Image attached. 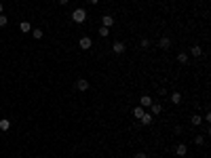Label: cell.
<instances>
[{
  "label": "cell",
  "mask_w": 211,
  "mask_h": 158,
  "mask_svg": "<svg viewBox=\"0 0 211 158\" xmlns=\"http://www.w3.org/2000/svg\"><path fill=\"white\" fill-rule=\"evenodd\" d=\"M85 19H87V11H85V9H76V11H72V21L82 23Z\"/></svg>",
  "instance_id": "1"
},
{
  "label": "cell",
  "mask_w": 211,
  "mask_h": 158,
  "mask_svg": "<svg viewBox=\"0 0 211 158\" xmlns=\"http://www.w3.org/2000/svg\"><path fill=\"white\" fill-rule=\"evenodd\" d=\"M91 47H93V40H91L89 36H82V38H80V49H82V51H89Z\"/></svg>",
  "instance_id": "2"
},
{
  "label": "cell",
  "mask_w": 211,
  "mask_h": 158,
  "mask_svg": "<svg viewBox=\"0 0 211 158\" xmlns=\"http://www.w3.org/2000/svg\"><path fill=\"white\" fill-rule=\"evenodd\" d=\"M112 51H114L116 55H122V53L127 51V47H125V42H114V44H112Z\"/></svg>",
  "instance_id": "3"
},
{
  "label": "cell",
  "mask_w": 211,
  "mask_h": 158,
  "mask_svg": "<svg viewBox=\"0 0 211 158\" xmlns=\"http://www.w3.org/2000/svg\"><path fill=\"white\" fill-rule=\"evenodd\" d=\"M158 47H160V49H165V51H167V49H171V38L163 36V38L158 40Z\"/></svg>",
  "instance_id": "4"
},
{
  "label": "cell",
  "mask_w": 211,
  "mask_h": 158,
  "mask_svg": "<svg viewBox=\"0 0 211 158\" xmlns=\"http://www.w3.org/2000/svg\"><path fill=\"white\" fill-rule=\"evenodd\" d=\"M152 103H154V101H152V97H148V95H144V97L139 99V105H141V107H150Z\"/></svg>",
  "instance_id": "5"
},
{
  "label": "cell",
  "mask_w": 211,
  "mask_h": 158,
  "mask_svg": "<svg viewBox=\"0 0 211 158\" xmlns=\"http://www.w3.org/2000/svg\"><path fill=\"white\" fill-rule=\"evenodd\" d=\"M76 88L78 91H87V88H89V80H85V78L76 80Z\"/></svg>",
  "instance_id": "6"
},
{
  "label": "cell",
  "mask_w": 211,
  "mask_h": 158,
  "mask_svg": "<svg viewBox=\"0 0 211 158\" xmlns=\"http://www.w3.org/2000/svg\"><path fill=\"white\" fill-rule=\"evenodd\" d=\"M139 120H141V124H152V114H148V112H144V116H141V118H139Z\"/></svg>",
  "instance_id": "7"
},
{
  "label": "cell",
  "mask_w": 211,
  "mask_h": 158,
  "mask_svg": "<svg viewBox=\"0 0 211 158\" xmlns=\"http://www.w3.org/2000/svg\"><path fill=\"white\" fill-rule=\"evenodd\" d=\"M186 152H188V148H186L184 143H179V145L175 148V154H177V156H186Z\"/></svg>",
  "instance_id": "8"
},
{
  "label": "cell",
  "mask_w": 211,
  "mask_h": 158,
  "mask_svg": "<svg viewBox=\"0 0 211 158\" xmlns=\"http://www.w3.org/2000/svg\"><path fill=\"white\" fill-rule=\"evenodd\" d=\"M112 25H114V17L112 15H106L104 17V28H112Z\"/></svg>",
  "instance_id": "9"
},
{
  "label": "cell",
  "mask_w": 211,
  "mask_h": 158,
  "mask_svg": "<svg viewBox=\"0 0 211 158\" xmlns=\"http://www.w3.org/2000/svg\"><path fill=\"white\" fill-rule=\"evenodd\" d=\"M169 99H171V103H182V95H179V93H171V95H169Z\"/></svg>",
  "instance_id": "10"
},
{
  "label": "cell",
  "mask_w": 211,
  "mask_h": 158,
  "mask_svg": "<svg viewBox=\"0 0 211 158\" xmlns=\"http://www.w3.org/2000/svg\"><path fill=\"white\" fill-rule=\"evenodd\" d=\"M190 55H194V57H201V55H203V49H201L198 44H194V47L190 49Z\"/></svg>",
  "instance_id": "11"
},
{
  "label": "cell",
  "mask_w": 211,
  "mask_h": 158,
  "mask_svg": "<svg viewBox=\"0 0 211 158\" xmlns=\"http://www.w3.org/2000/svg\"><path fill=\"white\" fill-rule=\"evenodd\" d=\"M133 116L137 118V120H139V118L144 116V107H141V105H137V107H133Z\"/></svg>",
  "instance_id": "12"
},
{
  "label": "cell",
  "mask_w": 211,
  "mask_h": 158,
  "mask_svg": "<svg viewBox=\"0 0 211 158\" xmlns=\"http://www.w3.org/2000/svg\"><path fill=\"white\" fill-rule=\"evenodd\" d=\"M19 30L23 32V34H28L32 28H30V23H28V21H21V23H19Z\"/></svg>",
  "instance_id": "13"
},
{
  "label": "cell",
  "mask_w": 211,
  "mask_h": 158,
  "mask_svg": "<svg viewBox=\"0 0 211 158\" xmlns=\"http://www.w3.org/2000/svg\"><path fill=\"white\" fill-rule=\"evenodd\" d=\"M150 112H152V114H160V112H163L160 103H152V105H150Z\"/></svg>",
  "instance_id": "14"
},
{
  "label": "cell",
  "mask_w": 211,
  "mask_h": 158,
  "mask_svg": "<svg viewBox=\"0 0 211 158\" xmlns=\"http://www.w3.org/2000/svg\"><path fill=\"white\" fill-rule=\"evenodd\" d=\"M201 122H203V118H201L198 114H194V116H192V124H194V126H198Z\"/></svg>",
  "instance_id": "15"
},
{
  "label": "cell",
  "mask_w": 211,
  "mask_h": 158,
  "mask_svg": "<svg viewBox=\"0 0 211 158\" xmlns=\"http://www.w3.org/2000/svg\"><path fill=\"white\" fill-rule=\"evenodd\" d=\"M177 61H179V63H186V61H188V55H186V53H179V55H177Z\"/></svg>",
  "instance_id": "16"
},
{
  "label": "cell",
  "mask_w": 211,
  "mask_h": 158,
  "mask_svg": "<svg viewBox=\"0 0 211 158\" xmlns=\"http://www.w3.org/2000/svg\"><path fill=\"white\" fill-rule=\"evenodd\" d=\"M194 143H196V145H203V143H205V137H203V135H196V137H194Z\"/></svg>",
  "instance_id": "17"
},
{
  "label": "cell",
  "mask_w": 211,
  "mask_h": 158,
  "mask_svg": "<svg viewBox=\"0 0 211 158\" xmlns=\"http://www.w3.org/2000/svg\"><path fill=\"white\" fill-rule=\"evenodd\" d=\"M32 36H34L36 40H40V38H42V30H32Z\"/></svg>",
  "instance_id": "18"
},
{
  "label": "cell",
  "mask_w": 211,
  "mask_h": 158,
  "mask_svg": "<svg viewBox=\"0 0 211 158\" xmlns=\"http://www.w3.org/2000/svg\"><path fill=\"white\" fill-rule=\"evenodd\" d=\"M108 34H110V28H99V36H104V38H106Z\"/></svg>",
  "instance_id": "19"
},
{
  "label": "cell",
  "mask_w": 211,
  "mask_h": 158,
  "mask_svg": "<svg viewBox=\"0 0 211 158\" xmlns=\"http://www.w3.org/2000/svg\"><path fill=\"white\" fill-rule=\"evenodd\" d=\"M9 126H11L9 120H0V129H2V131H9Z\"/></svg>",
  "instance_id": "20"
},
{
  "label": "cell",
  "mask_w": 211,
  "mask_h": 158,
  "mask_svg": "<svg viewBox=\"0 0 211 158\" xmlns=\"http://www.w3.org/2000/svg\"><path fill=\"white\" fill-rule=\"evenodd\" d=\"M9 23V19H6V15H0V28H4Z\"/></svg>",
  "instance_id": "21"
},
{
  "label": "cell",
  "mask_w": 211,
  "mask_h": 158,
  "mask_svg": "<svg viewBox=\"0 0 211 158\" xmlns=\"http://www.w3.org/2000/svg\"><path fill=\"white\" fill-rule=\"evenodd\" d=\"M148 47H150V40L144 38V40H141V49H148Z\"/></svg>",
  "instance_id": "22"
},
{
  "label": "cell",
  "mask_w": 211,
  "mask_h": 158,
  "mask_svg": "<svg viewBox=\"0 0 211 158\" xmlns=\"http://www.w3.org/2000/svg\"><path fill=\"white\" fill-rule=\"evenodd\" d=\"M133 158H148V154H146V152H137Z\"/></svg>",
  "instance_id": "23"
},
{
  "label": "cell",
  "mask_w": 211,
  "mask_h": 158,
  "mask_svg": "<svg viewBox=\"0 0 211 158\" xmlns=\"http://www.w3.org/2000/svg\"><path fill=\"white\" fill-rule=\"evenodd\" d=\"M59 4H68V0H57Z\"/></svg>",
  "instance_id": "24"
},
{
  "label": "cell",
  "mask_w": 211,
  "mask_h": 158,
  "mask_svg": "<svg viewBox=\"0 0 211 158\" xmlns=\"http://www.w3.org/2000/svg\"><path fill=\"white\" fill-rule=\"evenodd\" d=\"M89 2H91V4H97V2H99V0H89Z\"/></svg>",
  "instance_id": "25"
},
{
  "label": "cell",
  "mask_w": 211,
  "mask_h": 158,
  "mask_svg": "<svg viewBox=\"0 0 211 158\" xmlns=\"http://www.w3.org/2000/svg\"><path fill=\"white\" fill-rule=\"evenodd\" d=\"M0 15H2V2H0Z\"/></svg>",
  "instance_id": "26"
}]
</instances>
